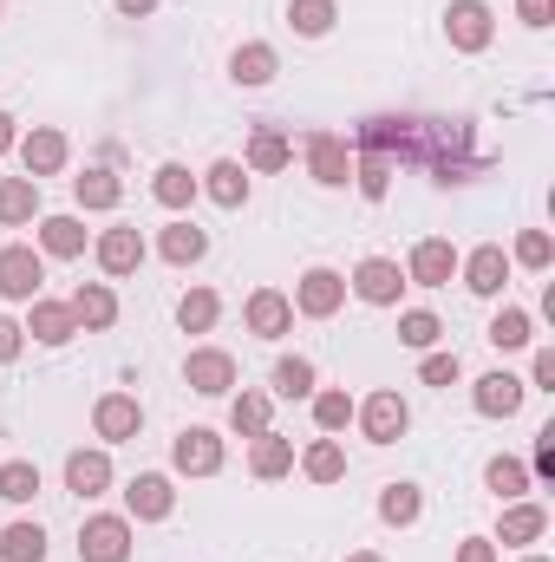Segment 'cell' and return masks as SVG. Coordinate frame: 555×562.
Here are the masks:
<instances>
[{
  "label": "cell",
  "instance_id": "1",
  "mask_svg": "<svg viewBox=\"0 0 555 562\" xmlns=\"http://www.w3.org/2000/svg\"><path fill=\"white\" fill-rule=\"evenodd\" d=\"M353 419H360V431H366L373 445H399V438H406V425H412V413H406V400L386 386V393H373L366 406H353Z\"/></svg>",
  "mask_w": 555,
  "mask_h": 562
},
{
  "label": "cell",
  "instance_id": "2",
  "mask_svg": "<svg viewBox=\"0 0 555 562\" xmlns=\"http://www.w3.org/2000/svg\"><path fill=\"white\" fill-rule=\"evenodd\" d=\"M170 464H177L183 477H209V471H223V438H216L209 425H190V431H177Z\"/></svg>",
  "mask_w": 555,
  "mask_h": 562
},
{
  "label": "cell",
  "instance_id": "3",
  "mask_svg": "<svg viewBox=\"0 0 555 562\" xmlns=\"http://www.w3.org/2000/svg\"><path fill=\"white\" fill-rule=\"evenodd\" d=\"M444 33H451L457 53H484L490 33H497V20H490L484 0H451V7H444Z\"/></svg>",
  "mask_w": 555,
  "mask_h": 562
},
{
  "label": "cell",
  "instance_id": "4",
  "mask_svg": "<svg viewBox=\"0 0 555 562\" xmlns=\"http://www.w3.org/2000/svg\"><path fill=\"white\" fill-rule=\"evenodd\" d=\"M79 557L86 562H132V524L125 517H86Z\"/></svg>",
  "mask_w": 555,
  "mask_h": 562
},
{
  "label": "cell",
  "instance_id": "5",
  "mask_svg": "<svg viewBox=\"0 0 555 562\" xmlns=\"http://www.w3.org/2000/svg\"><path fill=\"white\" fill-rule=\"evenodd\" d=\"M183 386H190V393H203V400H223V393L236 386V360H229V353H216V347H196V353L183 360Z\"/></svg>",
  "mask_w": 555,
  "mask_h": 562
},
{
  "label": "cell",
  "instance_id": "6",
  "mask_svg": "<svg viewBox=\"0 0 555 562\" xmlns=\"http://www.w3.org/2000/svg\"><path fill=\"white\" fill-rule=\"evenodd\" d=\"M340 301H347V276H333V269H307V276L294 281V307H301L307 321L340 314Z\"/></svg>",
  "mask_w": 555,
  "mask_h": 562
},
{
  "label": "cell",
  "instance_id": "7",
  "mask_svg": "<svg viewBox=\"0 0 555 562\" xmlns=\"http://www.w3.org/2000/svg\"><path fill=\"white\" fill-rule=\"evenodd\" d=\"M399 288H406V269L386 262V256H366V262L353 269V294H360L366 307H399Z\"/></svg>",
  "mask_w": 555,
  "mask_h": 562
},
{
  "label": "cell",
  "instance_id": "8",
  "mask_svg": "<svg viewBox=\"0 0 555 562\" xmlns=\"http://www.w3.org/2000/svg\"><path fill=\"white\" fill-rule=\"evenodd\" d=\"M307 170H314V183L340 190V183L353 177V157H347V138H340V132H307Z\"/></svg>",
  "mask_w": 555,
  "mask_h": 562
},
{
  "label": "cell",
  "instance_id": "9",
  "mask_svg": "<svg viewBox=\"0 0 555 562\" xmlns=\"http://www.w3.org/2000/svg\"><path fill=\"white\" fill-rule=\"evenodd\" d=\"M46 262L33 249H0V301H39Z\"/></svg>",
  "mask_w": 555,
  "mask_h": 562
},
{
  "label": "cell",
  "instance_id": "10",
  "mask_svg": "<svg viewBox=\"0 0 555 562\" xmlns=\"http://www.w3.org/2000/svg\"><path fill=\"white\" fill-rule=\"evenodd\" d=\"M66 307H72V321H79V334H105V327L118 321V294H112L105 281H79Z\"/></svg>",
  "mask_w": 555,
  "mask_h": 562
},
{
  "label": "cell",
  "instance_id": "11",
  "mask_svg": "<svg viewBox=\"0 0 555 562\" xmlns=\"http://www.w3.org/2000/svg\"><path fill=\"white\" fill-rule=\"evenodd\" d=\"M20 164H26V177H33V183H39V177H59V170H66V132L33 125V132L20 138Z\"/></svg>",
  "mask_w": 555,
  "mask_h": 562
},
{
  "label": "cell",
  "instance_id": "12",
  "mask_svg": "<svg viewBox=\"0 0 555 562\" xmlns=\"http://www.w3.org/2000/svg\"><path fill=\"white\" fill-rule=\"evenodd\" d=\"M242 321H249V334L281 340V334L294 327V301H287L281 288H256V294H249V307H242Z\"/></svg>",
  "mask_w": 555,
  "mask_h": 562
},
{
  "label": "cell",
  "instance_id": "13",
  "mask_svg": "<svg viewBox=\"0 0 555 562\" xmlns=\"http://www.w3.org/2000/svg\"><path fill=\"white\" fill-rule=\"evenodd\" d=\"M92 425H99V438H105V445H125V438H138L144 406L132 400V393H105V400L92 406Z\"/></svg>",
  "mask_w": 555,
  "mask_h": 562
},
{
  "label": "cell",
  "instance_id": "14",
  "mask_svg": "<svg viewBox=\"0 0 555 562\" xmlns=\"http://www.w3.org/2000/svg\"><path fill=\"white\" fill-rule=\"evenodd\" d=\"M457 276V249L444 243V236H424L412 249V262H406V281H418V288H444V281Z\"/></svg>",
  "mask_w": 555,
  "mask_h": 562
},
{
  "label": "cell",
  "instance_id": "15",
  "mask_svg": "<svg viewBox=\"0 0 555 562\" xmlns=\"http://www.w3.org/2000/svg\"><path fill=\"white\" fill-rule=\"evenodd\" d=\"M523 393H530V386H523L517 373H484L471 400H477L484 419H517V413H523Z\"/></svg>",
  "mask_w": 555,
  "mask_h": 562
},
{
  "label": "cell",
  "instance_id": "16",
  "mask_svg": "<svg viewBox=\"0 0 555 562\" xmlns=\"http://www.w3.org/2000/svg\"><path fill=\"white\" fill-rule=\"evenodd\" d=\"M170 504H177V491H170V477H157V471H144V477L125 484V510H132L138 524H163Z\"/></svg>",
  "mask_w": 555,
  "mask_h": 562
},
{
  "label": "cell",
  "instance_id": "17",
  "mask_svg": "<svg viewBox=\"0 0 555 562\" xmlns=\"http://www.w3.org/2000/svg\"><path fill=\"white\" fill-rule=\"evenodd\" d=\"M464 288H471V294H484V301H490V294H503V288H510V256H503L497 243H484V249L464 262Z\"/></svg>",
  "mask_w": 555,
  "mask_h": 562
},
{
  "label": "cell",
  "instance_id": "18",
  "mask_svg": "<svg viewBox=\"0 0 555 562\" xmlns=\"http://www.w3.org/2000/svg\"><path fill=\"white\" fill-rule=\"evenodd\" d=\"M26 334H33L39 347H66V340L79 334V321H72V307H66V301H33V314H26Z\"/></svg>",
  "mask_w": 555,
  "mask_h": 562
},
{
  "label": "cell",
  "instance_id": "19",
  "mask_svg": "<svg viewBox=\"0 0 555 562\" xmlns=\"http://www.w3.org/2000/svg\"><path fill=\"white\" fill-rule=\"evenodd\" d=\"M105 484H112V458L105 451H72L66 458V491L72 497H105Z\"/></svg>",
  "mask_w": 555,
  "mask_h": 562
},
{
  "label": "cell",
  "instance_id": "20",
  "mask_svg": "<svg viewBox=\"0 0 555 562\" xmlns=\"http://www.w3.org/2000/svg\"><path fill=\"white\" fill-rule=\"evenodd\" d=\"M138 262H144V236L132 229V223L99 236V269H105V276H132Z\"/></svg>",
  "mask_w": 555,
  "mask_h": 562
},
{
  "label": "cell",
  "instance_id": "21",
  "mask_svg": "<svg viewBox=\"0 0 555 562\" xmlns=\"http://www.w3.org/2000/svg\"><path fill=\"white\" fill-rule=\"evenodd\" d=\"M196 190H209L223 210H242V203H249V170H242L236 157H223V164H209V170H203V183H196Z\"/></svg>",
  "mask_w": 555,
  "mask_h": 562
},
{
  "label": "cell",
  "instance_id": "22",
  "mask_svg": "<svg viewBox=\"0 0 555 562\" xmlns=\"http://www.w3.org/2000/svg\"><path fill=\"white\" fill-rule=\"evenodd\" d=\"M39 249L59 256V262L86 256V223H79V216H39Z\"/></svg>",
  "mask_w": 555,
  "mask_h": 562
},
{
  "label": "cell",
  "instance_id": "23",
  "mask_svg": "<svg viewBox=\"0 0 555 562\" xmlns=\"http://www.w3.org/2000/svg\"><path fill=\"white\" fill-rule=\"evenodd\" d=\"M157 249H163V262H170V269H190V262H203L209 236H203L196 223H170V229L157 236Z\"/></svg>",
  "mask_w": 555,
  "mask_h": 562
},
{
  "label": "cell",
  "instance_id": "24",
  "mask_svg": "<svg viewBox=\"0 0 555 562\" xmlns=\"http://www.w3.org/2000/svg\"><path fill=\"white\" fill-rule=\"evenodd\" d=\"M249 471H256L262 484L287 477V471H294V445H287L281 431H262V438H256V451H249Z\"/></svg>",
  "mask_w": 555,
  "mask_h": 562
},
{
  "label": "cell",
  "instance_id": "25",
  "mask_svg": "<svg viewBox=\"0 0 555 562\" xmlns=\"http://www.w3.org/2000/svg\"><path fill=\"white\" fill-rule=\"evenodd\" d=\"M229 72H236V86H269V79H275V46H269V40H249V46H236Z\"/></svg>",
  "mask_w": 555,
  "mask_h": 562
},
{
  "label": "cell",
  "instance_id": "26",
  "mask_svg": "<svg viewBox=\"0 0 555 562\" xmlns=\"http://www.w3.org/2000/svg\"><path fill=\"white\" fill-rule=\"evenodd\" d=\"M39 216V183L33 177H0V223H33Z\"/></svg>",
  "mask_w": 555,
  "mask_h": 562
},
{
  "label": "cell",
  "instance_id": "27",
  "mask_svg": "<svg viewBox=\"0 0 555 562\" xmlns=\"http://www.w3.org/2000/svg\"><path fill=\"white\" fill-rule=\"evenodd\" d=\"M150 196H157L163 210H190V203H196V177H190L183 164H163V170L150 177Z\"/></svg>",
  "mask_w": 555,
  "mask_h": 562
},
{
  "label": "cell",
  "instance_id": "28",
  "mask_svg": "<svg viewBox=\"0 0 555 562\" xmlns=\"http://www.w3.org/2000/svg\"><path fill=\"white\" fill-rule=\"evenodd\" d=\"M543 530H550V510H543V504H510V510H503L497 543H536Z\"/></svg>",
  "mask_w": 555,
  "mask_h": 562
},
{
  "label": "cell",
  "instance_id": "29",
  "mask_svg": "<svg viewBox=\"0 0 555 562\" xmlns=\"http://www.w3.org/2000/svg\"><path fill=\"white\" fill-rule=\"evenodd\" d=\"M0 562H46V530L39 524H7L0 530Z\"/></svg>",
  "mask_w": 555,
  "mask_h": 562
},
{
  "label": "cell",
  "instance_id": "30",
  "mask_svg": "<svg viewBox=\"0 0 555 562\" xmlns=\"http://www.w3.org/2000/svg\"><path fill=\"white\" fill-rule=\"evenodd\" d=\"M72 196H79V210H118V177L112 170H86V177H72Z\"/></svg>",
  "mask_w": 555,
  "mask_h": 562
},
{
  "label": "cell",
  "instance_id": "31",
  "mask_svg": "<svg viewBox=\"0 0 555 562\" xmlns=\"http://www.w3.org/2000/svg\"><path fill=\"white\" fill-rule=\"evenodd\" d=\"M301 471H307L314 484H340V477H347V451H340L333 438H314L307 458H301Z\"/></svg>",
  "mask_w": 555,
  "mask_h": 562
},
{
  "label": "cell",
  "instance_id": "32",
  "mask_svg": "<svg viewBox=\"0 0 555 562\" xmlns=\"http://www.w3.org/2000/svg\"><path fill=\"white\" fill-rule=\"evenodd\" d=\"M484 484H490L503 504H517V497L530 491V464H523V458H490V464H484Z\"/></svg>",
  "mask_w": 555,
  "mask_h": 562
},
{
  "label": "cell",
  "instance_id": "33",
  "mask_svg": "<svg viewBox=\"0 0 555 562\" xmlns=\"http://www.w3.org/2000/svg\"><path fill=\"white\" fill-rule=\"evenodd\" d=\"M275 393L281 400H307L314 393V360L307 353H281L275 360Z\"/></svg>",
  "mask_w": 555,
  "mask_h": 562
},
{
  "label": "cell",
  "instance_id": "34",
  "mask_svg": "<svg viewBox=\"0 0 555 562\" xmlns=\"http://www.w3.org/2000/svg\"><path fill=\"white\" fill-rule=\"evenodd\" d=\"M287 157H294V144H287V132H275V125H262V132L249 138V170H287Z\"/></svg>",
  "mask_w": 555,
  "mask_h": 562
},
{
  "label": "cell",
  "instance_id": "35",
  "mask_svg": "<svg viewBox=\"0 0 555 562\" xmlns=\"http://www.w3.org/2000/svg\"><path fill=\"white\" fill-rule=\"evenodd\" d=\"M216 314H223V301H216L209 288H190V294L177 301V321H183V334H209V327H216Z\"/></svg>",
  "mask_w": 555,
  "mask_h": 562
},
{
  "label": "cell",
  "instance_id": "36",
  "mask_svg": "<svg viewBox=\"0 0 555 562\" xmlns=\"http://www.w3.org/2000/svg\"><path fill=\"white\" fill-rule=\"evenodd\" d=\"M418 510H424L418 484H386V497H380V517H386L393 530H406V524H418Z\"/></svg>",
  "mask_w": 555,
  "mask_h": 562
},
{
  "label": "cell",
  "instance_id": "37",
  "mask_svg": "<svg viewBox=\"0 0 555 562\" xmlns=\"http://www.w3.org/2000/svg\"><path fill=\"white\" fill-rule=\"evenodd\" d=\"M438 334H444V321H438V314H424V307L399 314V347H412V353H431V347H438Z\"/></svg>",
  "mask_w": 555,
  "mask_h": 562
},
{
  "label": "cell",
  "instance_id": "38",
  "mask_svg": "<svg viewBox=\"0 0 555 562\" xmlns=\"http://www.w3.org/2000/svg\"><path fill=\"white\" fill-rule=\"evenodd\" d=\"M536 334H530V314L523 307H503L497 321H490V347H503V353H517V347H530Z\"/></svg>",
  "mask_w": 555,
  "mask_h": 562
},
{
  "label": "cell",
  "instance_id": "39",
  "mask_svg": "<svg viewBox=\"0 0 555 562\" xmlns=\"http://www.w3.org/2000/svg\"><path fill=\"white\" fill-rule=\"evenodd\" d=\"M0 497H7V504H33V497H39V471H33L26 458L0 464Z\"/></svg>",
  "mask_w": 555,
  "mask_h": 562
},
{
  "label": "cell",
  "instance_id": "40",
  "mask_svg": "<svg viewBox=\"0 0 555 562\" xmlns=\"http://www.w3.org/2000/svg\"><path fill=\"white\" fill-rule=\"evenodd\" d=\"M287 20H294V33L320 40V33H327V26L340 20V7H333V0H294V7H287Z\"/></svg>",
  "mask_w": 555,
  "mask_h": 562
},
{
  "label": "cell",
  "instance_id": "41",
  "mask_svg": "<svg viewBox=\"0 0 555 562\" xmlns=\"http://www.w3.org/2000/svg\"><path fill=\"white\" fill-rule=\"evenodd\" d=\"M229 425H236L242 438H262V431H269V393H242V400L229 406Z\"/></svg>",
  "mask_w": 555,
  "mask_h": 562
},
{
  "label": "cell",
  "instance_id": "42",
  "mask_svg": "<svg viewBox=\"0 0 555 562\" xmlns=\"http://www.w3.org/2000/svg\"><path fill=\"white\" fill-rule=\"evenodd\" d=\"M314 425L320 431H347L353 425V400L347 393H314Z\"/></svg>",
  "mask_w": 555,
  "mask_h": 562
},
{
  "label": "cell",
  "instance_id": "43",
  "mask_svg": "<svg viewBox=\"0 0 555 562\" xmlns=\"http://www.w3.org/2000/svg\"><path fill=\"white\" fill-rule=\"evenodd\" d=\"M517 262H523V269H550L555 262L550 229H523V236H517Z\"/></svg>",
  "mask_w": 555,
  "mask_h": 562
},
{
  "label": "cell",
  "instance_id": "44",
  "mask_svg": "<svg viewBox=\"0 0 555 562\" xmlns=\"http://www.w3.org/2000/svg\"><path fill=\"white\" fill-rule=\"evenodd\" d=\"M386 190H393V164H386V157H366V164H360V196L380 203Z\"/></svg>",
  "mask_w": 555,
  "mask_h": 562
},
{
  "label": "cell",
  "instance_id": "45",
  "mask_svg": "<svg viewBox=\"0 0 555 562\" xmlns=\"http://www.w3.org/2000/svg\"><path fill=\"white\" fill-rule=\"evenodd\" d=\"M418 373H424V386H457V373H464V367H457V353H424V367H418Z\"/></svg>",
  "mask_w": 555,
  "mask_h": 562
},
{
  "label": "cell",
  "instance_id": "46",
  "mask_svg": "<svg viewBox=\"0 0 555 562\" xmlns=\"http://www.w3.org/2000/svg\"><path fill=\"white\" fill-rule=\"evenodd\" d=\"M530 386H536V393H555V347H543V353H536V367H530Z\"/></svg>",
  "mask_w": 555,
  "mask_h": 562
},
{
  "label": "cell",
  "instance_id": "47",
  "mask_svg": "<svg viewBox=\"0 0 555 562\" xmlns=\"http://www.w3.org/2000/svg\"><path fill=\"white\" fill-rule=\"evenodd\" d=\"M457 562H497V543L490 537H464L457 543Z\"/></svg>",
  "mask_w": 555,
  "mask_h": 562
},
{
  "label": "cell",
  "instance_id": "48",
  "mask_svg": "<svg viewBox=\"0 0 555 562\" xmlns=\"http://www.w3.org/2000/svg\"><path fill=\"white\" fill-rule=\"evenodd\" d=\"M20 340H26V327L0 314V360H20Z\"/></svg>",
  "mask_w": 555,
  "mask_h": 562
},
{
  "label": "cell",
  "instance_id": "49",
  "mask_svg": "<svg viewBox=\"0 0 555 562\" xmlns=\"http://www.w3.org/2000/svg\"><path fill=\"white\" fill-rule=\"evenodd\" d=\"M517 13H523V26H550V20H555V0H517Z\"/></svg>",
  "mask_w": 555,
  "mask_h": 562
},
{
  "label": "cell",
  "instance_id": "50",
  "mask_svg": "<svg viewBox=\"0 0 555 562\" xmlns=\"http://www.w3.org/2000/svg\"><path fill=\"white\" fill-rule=\"evenodd\" d=\"M536 477H555V425L536 438Z\"/></svg>",
  "mask_w": 555,
  "mask_h": 562
},
{
  "label": "cell",
  "instance_id": "51",
  "mask_svg": "<svg viewBox=\"0 0 555 562\" xmlns=\"http://www.w3.org/2000/svg\"><path fill=\"white\" fill-rule=\"evenodd\" d=\"M112 7H118V13H132V20H144V13H150L157 0H112Z\"/></svg>",
  "mask_w": 555,
  "mask_h": 562
},
{
  "label": "cell",
  "instance_id": "52",
  "mask_svg": "<svg viewBox=\"0 0 555 562\" xmlns=\"http://www.w3.org/2000/svg\"><path fill=\"white\" fill-rule=\"evenodd\" d=\"M13 144H20V138H13V119H7V112H0V157H7V150H13Z\"/></svg>",
  "mask_w": 555,
  "mask_h": 562
},
{
  "label": "cell",
  "instance_id": "53",
  "mask_svg": "<svg viewBox=\"0 0 555 562\" xmlns=\"http://www.w3.org/2000/svg\"><path fill=\"white\" fill-rule=\"evenodd\" d=\"M347 562H380V557H373V550H360V557H347Z\"/></svg>",
  "mask_w": 555,
  "mask_h": 562
},
{
  "label": "cell",
  "instance_id": "54",
  "mask_svg": "<svg viewBox=\"0 0 555 562\" xmlns=\"http://www.w3.org/2000/svg\"><path fill=\"white\" fill-rule=\"evenodd\" d=\"M530 562H550V557H530Z\"/></svg>",
  "mask_w": 555,
  "mask_h": 562
}]
</instances>
